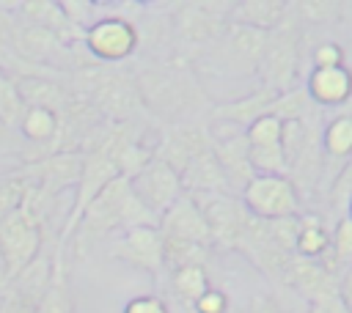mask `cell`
Segmentation results:
<instances>
[{"mask_svg": "<svg viewBox=\"0 0 352 313\" xmlns=\"http://www.w3.org/2000/svg\"><path fill=\"white\" fill-rule=\"evenodd\" d=\"M140 225H160V217L151 214L138 200L129 178L118 176L88 203L69 244H72L74 258H85L88 250L99 239L110 236L113 231H129V228H140Z\"/></svg>", "mask_w": 352, "mask_h": 313, "instance_id": "obj_1", "label": "cell"}, {"mask_svg": "<svg viewBox=\"0 0 352 313\" xmlns=\"http://www.w3.org/2000/svg\"><path fill=\"white\" fill-rule=\"evenodd\" d=\"M135 85L143 107H148L160 118H173L179 124L182 118L201 110L198 104L206 99L198 80L184 66H151L135 77Z\"/></svg>", "mask_w": 352, "mask_h": 313, "instance_id": "obj_2", "label": "cell"}, {"mask_svg": "<svg viewBox=\"0 0 352 313\" xmlns=\"http://www.w3.org/2000/svg\"><path fill=\"white\" fill-rule=\"evenodd\" d=\"M300 27L302 25L292 14L283 25L267 33L258 77H261V85L275 93H289L297 88L294 80H297V63H300V36H302Z\"/></svg>", "mask_w": 352, "mask_h": 313, "instance_id": "obj_3", "label": "cell"}, {"mask_svg": "<svg viewBox=\"0 0 352 313\" xmlns=\"http://www.w3.org/2000/svg\"><path fill=\"white\" fill-rule=\"evenodd\" d=\"M41 244L44 225L25 203L14 214L0 220V261L11 280L41 255Z\"/></svg>", "mask_w": 352, "mask_h": 313, "instance_id": "obj_4", "label": "cell"}, {"mask_svg": "<svg viewBox=\"0 0 352 313\" xmlns=\"http://www.w3.org/2000/svg\"><path fill=\"white\" fill-rule=\"evenodd\" d=\"M82 47H85L88 58H94L96 63L113 66V63H124L126 58H132L138 52L140 33H138V25L132 22V16L104 14L85 30Z\"/></svg>", "mask_w": 352, "mask_h": 313, "instance_id": "obj_5", "label": "cell"}, {"mask_svg": "<svg viewBox=\"0 0 352 313\" xmlns=\"http://www.w3.org/2000/svg\"><path fill=\"white\" fill-rule=\"evenodd\" d=\"M239 200L258 220H286L300 214V192L289 176H256Z\"/></svg>", "mask_w": 352, "mask_h": 313, "instance_id": "obj_6", "label": "cell"}, {"mask_svg": "<svg viewBox=\"0 0 352 313\" xmlns=\"http://www.w3.org/2000/svg\"><path fill=\"white\" fill-rule=\"evenodd\" d=\"M264 44H267V33L264 30H253V27H242V25H231L228 22L223 36L212 44V52L217 55L223 71L258 74Z\"/></svg>", "mask_w": 352, "mask_h": 313, "instance_id": "obj_7", "label": "cell"}, {"mask_svg": "<svg viewBox=\"0 0 352 313\" xmlns=\"http://www.w3.org/2000/svg\"><path fill=\"white\" fill-rule=\"evenodd\" d=\"M132 184V192L138 195V200L157 217H162L182 195H184V187H182V176L162 159H151L138 176L129 178Z\"/></svg>", "mask_w": 352, "mask_h": 313, "instance_id": "obj_8", "label": "cell"}, {"mask_svg": "<svg viewBox=\"0 0 352 313\" xmlns=\"http://www.w3.org/2000/svg\"><path fill=\"white\" fill-rule=\"evenodd\" d=\"M231 3H182L176 19V36L184 44L212 47L228 25Z\"/></svg>", "mask_w": 352, "mask_h": 313, "instance_id": "obj_9", "label": "cell"}, {"mask_svg": "<svg viewBox=\"0 0 352 313\" xmlns=\"http://www.w3.org/2000/svg\"><path fill=\"white\" fill-rule=\"evenodd\" d=\"M212 135V151L220 162V170L226 176V184H228V192L234 198H239L245 192V187L258 176L250 165V143H248V135L239 129V132H209Z\"/></svg>", "mask_w": 352, "mask_h": 313, "instance_id": "obj_10", "label": "cell"}, {"mask_svg": "<svg viewBox=\"0 0 352 313\" xmlns=\"http://www.w3.org/2000/svg\"><path fill=\"white\" fill-rule=\"evenodd\" d=\"M204 209L209 233H212V244H220L226 250H236L242 231L248 225L250 211L245 209V203L234 195H209V198H195Z\"/></svg>", "mask_w": 352, "mask_h": 313, "instance_id": "obj_11", "label": "cell"}, {"mask_svg": "<svg viewBox=\"0 0 352 313\" xmlns=\"http://www.w3.org/2000/svg\"><path fill=\"white\" fill-rule=\"evenodd\" d=\"M110 253L116 258L132 264L135 269L148 272L151 277H160V272L165 269L160 225H140V228L124 231V236L116 239V244L110 247Z\"/></svg>", "mask_w": 352, "mask_h": 313, "instance_id": "obj_12", "label": "cell"}, {"mask_svg": "<svg viewBox=\"0 0 352 313\" xmlns=\"http://www.w3.org/2000/svg\"><path fill=\"white\" fill-rule=\"evenodd\" d=\"M160 233L165 239H182L192 244L212 247V233L204 217L201 203L192 195H182L162 217H160Z\"/></svg>", "mask_w": 352, "mask_h": 313, "instance_id": "obj_13", "label": "cell"}, {"mask_svg": "<svg viewBox=\"0 0 352 313\" xmlns=\"http://www.w3.org/2000/svg\"><path fill=\"white\" fill-rule=\"evenodd\" d=\"M212 146V135L206 126H195V124H176L170 129H165L162 140L154 148V156L168 162L179 176L182 170L190 165V159L195 154H201L204 148Z\"/></svg>", "mask_w": 352, "mask_h": 313, "instance_id": "obj_14", "label": "cell"}, {"mask_svg": "<svg viewBox=\"0 0 352 313\" xmlns=\"http://www.w3.org/2000/svg\"><path fill=\"white\" fill-rule=\"evenodd\" d=\"M280 93L270 91V88H256L250 91L248 96H239V99H231V102H220L212 107V124L217 126H242L248 129L253 121H258L261 115H270V107L275 104Z\"/></svg>", "mask_w": 352, "mask_h": 313, "instance_id": "obj_15", "label": "cell"}, {"mask_svg": "<svg viewBox=\"0 0 352 313\" xmlns=\"http://www.w3.org/2000/svg\"><path fill=\"white\" fill-rule=\"evenodd\" d=\"M182 187H184V195H192V198H209V195H231L228 192V184H226V176L220 170V162L209 148H204L201 154H195L190 159V165L182 170Z\"/></svg>", "mask_w": 352, "mask_h": 313, "instance_id": "obj_16", "label": "cell"}, {"mask_svg": "<svg viewBox=\"0 0 352 313\" xmlns=\"http://www.w3.org/2000/svg\"><path fill=\"white\" fill-rule=\"evenodd\" d=\"M305 91L316 107H341L352 99V71L346 66L311 69Z\"/></svg>", "mask_w": 352, "mask_h": 313, "instance_id": "obj_17", "label": "cell"}, {"mask_svg": "<svg viewBox=\"0 0 352 313\" xmlns=\"http://www.w3.org/2000/svg\"><path fill=\"white\" fill-rule=\"evenodd\" d=\"M289 16H292V3L286 0H239V3H231V11H228L231 25H242L264 33L275 30Z\"/></svg>", "mask_w": 352, "mask_h": 313, "instance_id": "obj_18", "label": "cell"}, {"mask_svg": "<svg viewBox=\"0 0 352 313\" xmlns=\"http://www.w3.org/2000/svg\"><path fill=\"white\" fill-rule=\"evenodd\" d=\"M63 247H55L52 255V277L38 299V313H74L72 291H69V277H66V261H63Z\"/></svg>", "mask_w": 352, "mask_h": 313, "instance_id": "obj_19", "label": "cell"}, {"mask_svg": "<svg viewBox=\"0 0 352 313\" xmlns=\"http://www.w3.org/2000/svg\"><path fill=\"white\" fill-rule=\"evenodd\" d=\"M330 239H333V233L324 228L322 217H316V214L300 217V231H297L294 253L300 258H308V261H322L330 253Z\"/></svg>", "mask_w": 352, "mask_h": 313, "instance_id": "obj_20", "label": "cell"}, {"mask_svg": "<svg viewBox=\"0 0 352 313\" xmlns=\"http://www.w3.org/2000/svg\"><path fill=\"white\" fill-rule=\"evenodd\" d=\"M322 151L330 159H341L344 165L352 159V113H336L322 126Z\"/></svg>", "mask_w": 352, "mask_h": 313, "instance_id": "obj_21", "label": "cell"}, {"mask_svg": "<svg viewBox=\"0 0 352 313\" xmlns=\"http://www.w3.org/2000/svg\"><path fill=\"white\" fill-rule=\"evenodd\" d=\"M25 110L28 104L22 102L19 96V85H16V77H11L3 66H0V124L6 129H19L22 118H25Z\"/></svg>", "mask_w": 352, "mask_h": 313, "instance_id": "obj_22", "label": "cell"}, {"mask_svg": "<svg viewBox=\"0 0 352 313\" xmlns=\"http://www.w3.org/2000/svg\"><path fill=\"white\" fill-rule=\"evenodd\" d=\"M170 288H173V294L179 299L195 305L198 297H204L212 286H209V277H206V269L204 266H182V269H173Z\"/></svg>", "mask_w": 352, "mask_h": 313, "instance_id": "obj_23", "label": "cell"}, {"mask_svg": "<svg viewBox=\"0 0 352 313\" xmlns=\"http://www.w3.org/2000/svg\"><path fill=\"white\" fill-rule=\"evenodd\" d=\"M206 255H209V247H204V244H192V242L165 239L162 236V258H165V266H170V269L204 266Z\"/></svg>", "mask_w": 352, "mask_h": 313, "instance_id": "obj_24", "label": "cell"}, {"mask_svg": "<svg viewBox=\"0 0 352 313\" xmlns=\"http://www.w3.org/2000/svg\"><path fill=\"white\" fill-rule=\"evenodd\" d=\"M322 264L330 272H338L344 264L346 266L352 264V217L338 220V225L333 231V239H330V253L322 258Z\"/></svg>", "mask_w": 352, "mask_h": 313, "instance_id": "obj_25", "label": "cell"}, {"mask_svg": "<svg viewBox=\"0 0 352 313\" xmlns=\"http://www.w3.org/2000/svg\"><path fill=\"white\" fill-rule=\"evenodd\" d=\"M28 189H30V181L19 170L0 176V220H6L8 214H14L25 203Z\"/></svg>", "mask_w": 352, "mask_h": 313, "instance_id": "obj_26", "label": "cell"}, {"mask_svg": "<svg viewBox=\"0 0 352 313\" xmlns=\"http://www.w3.org/2000/svg\"><path fill=\"white\" fill-rule=\"evenodd\" d=\"M338 11H341V3H330V0H300V3H292V14H294V19L300 25L338 19Z\"/></svg>", "mask_w": 352, "mask_h": 313, "instance_id": "obj_27", "label": "cell"}, {"mask_svg": "<svg viewBox=\"0 0 352 313\" xmlns=\"http://www.w3.org/2000/svg\"><path fill=\"white\" fill-rule=\"evenodd\" d=\"M283 118L278 115H261L258 121H253L245 135H248V143L250 146H275V143H283Z\"/></svg>", "mask_w": 352, "mask_h": 313, "instance_id": "obj_28", "label": "cell"}, {"mask_svg": "<svg viewBox=\"0 0 352 313\" xmlns=\"http://www.w3.org/2000/svg\"><path fill=\"white\" fill-rule=\"evenodd\" d=\"M311 60H314V69H333V66H344L346 63V52L336 41H322V44H316Z\"/></svg>", "mask_w": 352, "mask_h": 313, "instance_id": "obj_29", "label": "cell"}, {"mask_svg": "<svg viewBox=\"0 0 352 313\" xmlns=\"http://www.w3.org/2000/svg\"><path fill=\"white\" fill-rule=\"evenodd\" d=\"M0 313H38V299L8 286V291L0 297Z\"/></svg>", "mask_w": 352, "mask_h": 313, "instance_id": "obj_30", "label": "cell"}, {"mask_svg": "<svg viewBox=\"0 0 352 313\" xmlns=\"http://www.w3.org/2000/svg\"><path fill=\"white\" fill-rule=\"evenodd\" d=\"M14 30H16V19L11 16V5H0V66L6 60H14V52H11V41H14Z\"/></svg>", "mask_w": 352, "mask_h": 313, "instance_id": "obj_31", "label": "cell"}, {"mask_svg": "<svg viewBox=\"0 0 352 313\" xmlns=\"http://www.w3.org/2000/svg\"><path fill=\"white\" fill-rule=\"evenodd\" d=\"M124 313H170L168 305L154 297V294H140V297H132L126 305H124Z\"/></svg>", "mask_w": 352, "mask_h": 313, "instance_id": "obj_32", "label": "cell"}, {"mask_svg": "<svg viewBox=\"0 0 352 313\" xmlns=\"http://www.w3.org/2000/svg\"><path fill=\"white\" fill-rule=\"evenodd\" d=\"M192 308H195V313H226L228 297L223 291H217V288H209L204 297H198V302Z\"/></svg>", "mask_w": 352, "mask_h": 313, "instance_id": "obj_33", "label": "cell"}, {"mask_svg": "<svg viewBox=\"0 0 352 313\" xmlns=\"http://www.w3.org/2000/svg\"><path fill=\"white\" fill-rule=\"evenodd\" d=\"M338 294H341V305H344V313H352V264L341 272L338 277Z\"/></svg>", "mask_w": 352, "mask_h": 313, "instance_id": "obj_34", "label": "cell"}, {"mask_svg": "<svg viewBox=\"0 0 352 313\" xmlns=\"http://www.w3.org/2000/svg\"><path fill=\"white\" fill-rule=\"evenodd\" d=\"M253 313H283L272 299H264V302H256V308H253Z\"/></svg>", "mask_w": 352, "mask_h": 313, "instance_id": "obj_35", "label": "cell"}, {"mask_svg": "<svg viewBox=\"0 0 352 313\" xmlns=\"http://www.w3.org/2000/svg\"><path fill=\"white\" fill-rule=\"evenodd\" d=\"M346 206H349V214H346V217H352V195H349V200H346Z\"/></svg>", "mask_w": 352, "mask_h": 313, "instance_id": "obj_36", "label": "cell"}]
</instances>
